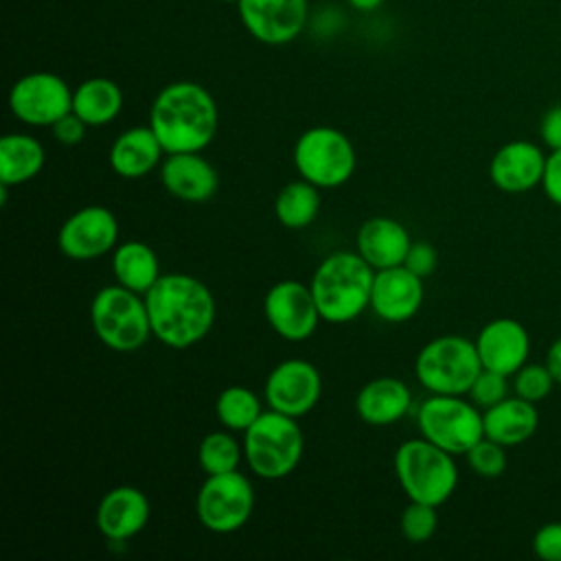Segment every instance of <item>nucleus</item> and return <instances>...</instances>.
<instances>
[{
    "mask_svg": "<svg viewBox=\"0 0 561 561\" xmlns=\"http://www.w3.org/2000/svg\"><path fill=\"white\" fill-rule=\"evenodd\" d=\"M57 245L72 261H92L118 245V219L99 204L77 208L59 226Z\"/></svg>",
    "mask_w": 561,
    "mask_h": 561,
    "instance_id": "4468645a",
    "label": "nucleus"
},
{
    "mask_svg": "<svg viewBox=\"0 0 561 561\" xmlns=\"http://www.w3.org/2000/svg\"><path fill=\"white\" fill-rule=\"evenodd\" d=\"M412 408L408 383L397 377H377L364 383L355 397V412L366 425L386 427L401 421Z\"/></svg>",
    "mask_w": 561,
    "mask_h": 561,
    "instance_id": "5701e85b",
    "label": "nucleus"
},
{
    "mask_svg": "<svg viewBox=\"0 0 561 561\" xmlns=\"http://www.w3.org/2000/svg\"><path fill=\"white\" fill-rule=\"evenodd\" d=\"M167 151L162 149L153 129L147 127H129L116 136L110 147L107 160L116 175L125 180H138L149 175L160 167Z\"/></svg>",
    "mask_w": 561,
    "mask_h": 561,
    "instance_id": "4be33fe9",
    "label": "nucleus"
},
{
    "mask_svg": "<svg viewBox=\"0 0 561 561\" xmlns=\"http://www.w3.org/2000/svg\"><path fill=\"white\" fill-rule=\"evenodd\" d=\"M546 158L548 156H543L535 142L511 140L493 153L489 162V178L502 193H526L541 184Z\"/></svg>",
    "mask_w": 561,
    "mask_h": 561,
    "instance_id": "6ab92c4d",
    "label": "nucleus"
},
{
    "mask_svg": "<svg viewBox=\"0 0 561 561\" xmlns=\"http://www.w3.org/2000/svg\"><path fill=\"white\" fill-rule=\"evenodd\" d=\"M554 377L550 375L546 364H524L515 375H513V390L517 397L526 401H541L550 394L554 386Z\"/></svg>",
    "mask_w": 561,
    "mask_h": 561,
    "instance_id": "473e14b6",
    "label": "nucleus"
},
{
    "mask_svg": "<svg viewBox=\"0 0 561 561\" xmlns=\"http://www.w3.org/2000/svg\"><path fill=\"white\" fill-rule=\"evenodd\" d=\"M44 162L46 151L35 136L13 131L0 138V184H26L39 175Z\"/></svg>",
    "mask_w": 561,
    "mask_h": 561,
    "instance_id": "a878e982",
    "label": "nucleus"
},
{
    "mask_svg": "<svg viewBox=\"0 0 561 561\" xmlns=\"http://www.w3.org/2000/svg\"><path fill=\"white\" fill-rule=\"evenodd\" d=\"M112 274L118 285L145 296L162 276L160 259L142 241H123L112 250Z\"/></svg>",
    "mask_w": 561,
    "mask_h": 561,
    "instance_id": "393cba45",
    "label": "nucleus"
},
{
    "mask_svg": "<svg viewBox=\"0 0 561 561\" xmlns=\"http://www.w3.org/2000/svg\"><path fill=\"white\" fill-rule=\"evenodd\" d=\"M506 447L482 436L467 454V462L471 471L480 478H500L506 471Z\"/></svg>",
    "mask_w": 561,
    "mask_h": 561,
    "instance_id": "2f4dec72",
    "label": "nucleus"
},
{
    "mask_svg": "<svg viewBox=\"0 0 561 561\" xmlns=\"http://www.w3.org/2000/svg\"><path fill=\"white\" fill-rule=\"evenodd\" d=\"M263 316L272 331L287 342L309 340L322 320L311 287L291 278L278 280L267 289Z\"/></svg>",
    "mask_w": 561,
    "mask_h": 561,
    "instance_id": "f8f14e48",
    "label": "nucleus"
},
{
    "mask_svg": "<svg viewBox=\"0 0 561 561\" xmlns=\"http://www.w3.org/2000/svg\"><path fill=\"white\" fill-rule=\"evenodd\" d=\"M506 375L502 373H495V370H489V368H482L478 373V377L473 379L471 388H469V399L480 408V410H486L495 403H500L502 399L508 397V383H506Z\"/></svg>",
    "mask_w": 561,
    "mask_h": 561,
    "instance_id": "72a5a7b5",
    "label": "nucleus"
},
{
    "mask_svg": "<svg viewBox=\"0 0 561 561\" xmlns=\"http://www.w3.org/2000/svg\"><path fill=\"white\" fill-rule=\"evenodd\" d=\"M9 110L31 127H53V123L72 110V92L53 72H31L13 83Z\"/></svg>",
    "mask_w": 561,
    "mask_h": 561,
    "instance_id": "9b49d317",
    "label": "nucleus"
},
{
    "mask_svg": "<svg viewBox=\"0 0 561 561\" xmlns=\"http://www.w3.org/2000/svg\"><path fill=\"white\" fill-rule=\"evenodd\" d=\"M305 449L298 419L263 410L261 416L243 432V456L250 471L263 480L287 478L300 462Z\"/></svg>",
    "mask_w": 561,
    "mask_h": 561,
    "instance_id": "20e7f679",
    "label": "nucleus"
},
{
    "mask_svg": "<svg viewBox=\"0 0 561 561\" xmlns=\"http://www.w3.org/2000/svg\"><path fill=\"white\" fill-rule=\"evenodd\" d=\"M254 511L252 482L237 469L206 476L195 497L199 524L217 535L241 530Z\"/></svg>",
    "mask_w": 561,
    "mask_h": 561,
    "instance_id": "9d476101",
    "label": "nucleus"
},
{
    "mask_svg": "<svg viewBox=\"0 0 561 561\" xmlns=\"http://www.w3.org/2000/svg\"><path fill=\"white\" fill-rule=\"evenodd\" d=\"M543 193L550 202L561 206V149L552 151L546 158V169H543V180H541Z\"/></svg>",
    "mask_w": 561,
    "mask_h": 561,
    "instance_id": "4c0bfd02",
    "label": "nucleus"
},
{
    "mask_svg": "<svg viewBox=\"0 0 561 561\" xmlns=\"http://www.w3.org/2000/svg\"><path fill=\"white\" fill-rule=\"evenodd\" d=\"M423 296V278L410 272L405 265H394L375 272L370 309L379 320L399 324L412 320L419 313Z\"/></svg>",
    "mask_w": 561,
    "mask_h": 561,
    "instance_id": "2eb2a0df",
    "label": "nucleus"
},
{
    "mask_svg": "<svg viewBox=\"0 0 561 561\" xmlns=\"http://www.w3.org/2000/svg\"><path fill=\"white\" fill-rule=\"evenodd\" d=\"M294 167L302 180L318 188H337L353 178L357 153L344 131L316 125L298 136L294 145Z\"/></svg>",
    "mask_w": 561,
    "mask_h": 561,
    "instance_id": "6e6552de",
    "label": "nucleus"
},
{
    "mask_svg": "<svg viewBox=\"0 0 561 561\" xmlns=\"http://www.w3.org/2000/svg\"><path fill=\"white\" fill-rule=\"evenodd\" d=\"M543 364L548 366V370H550V375L554 377V381L561 383V337H557V340L550 344Z\"/></svg>",
    "mask_w": 561,
    "mask_h": 561,
    "instance_id": "ea45409f",
    "label": "nucleus"
},
{
    "mask_svg": "<svg viewBox=\"0 0 561 561\" xmlns=\"http://www.w3.org/2000/svg\"><path fill=\"white\" fill-rule=\"evenodd\" d=\"M160 182L171 197L188 204L208 202L219 188L217 169L202 151L167 153L160 162Z\"/></svg>",
    "mask_w": 561,
    "mask_h": 561,
    "instance_id": "a211bd4d",
    "label": "nucleus"
},
{
    "mask_svg": "<svg viewBox=\"0 0 561 561\" xmlns=\"http://www.w3.org/2000/svg\"><path fill=\"white\" fill-rule=\"evenodd\" d=\"M392 467L403 493L414 502L440 506L458 484L454 456L423 436L401 443L394 451Z\"/></svg>",
    "mask_w": 561,
    "mask_h": 561,
    "instance_id": "39448f33",
    "label": "nucleus"
},
{
    "mask_svg": "<svg viewBox=\"0 0 561 561\" xmlns=\"http://www.w3.org/2000/svg\"><path fill=\"white\" fill-rule=\"evenodd\" d=\"M145 305L151 335L169 348H188L202 342L217 316L213 291L184 272L162 274L145 294Z\"/></svg>",
    "mask_w": 561,
    "mask_h": 561,
    "instance_id": "f257e3e1",
    "label": "nucleus"
},
{
    "mask_svg": "<svg viewBox=\"0 0 561 561\" xmlns=\"http://www.w3.org/2000/svg\"><path fill=\"white\" fill-rule=\"evenodd\" d=\"M355 245L359 256L377 272L403 265L412 239L401 221L392 217H370L359 226Z\"/></svg>",
    "mask_w": 561,
    "mask_h": 561,
    "instance_id": "412c9836",
    "label": "nucleus"
},
{
    "mask_svg": "<svg viewBox=\"0 0 561 561\" xmlns=\"http://www.w3.org/2000/svg\"><path fill=\"white\" fill-rule=\"evenodd\" d=\"M482 425L486 438L504 447H515L535 434L539 425V412L533 401L515 394L486 408L482 412Z\"/></svg>",
    "mask_w": 561,
    "mask_h": 561,
    "instance_id": "b1692460",
    "label": "nucleus"
},
{
    "mask_svg": "<svg viewBox=\"0 0 561 561\" xmlns=\"http://www.w3.org/2000/svg\"><path fill=\"white\" fill-rule=\"evenodd\" d=\"M243 458V445L232 436L230 430L208 432L197 447V462L206 476L237 471Z\"/></svg>",
    "mask_w": 561,
    "mask_h": 561,
    "instance_id": "c756f323",
    "label": "nucleus"
},
{
    "mask_svg": "<svg viewBox=\"0 0 561 561\" xmlns=\"http://www.w3.org/2000/svg\"><path fill=\"white\" fill-rule=\"evenodd\" d=\"M320 213V188L307 180L287 182L276 199L274 215L289 230H302L316 221Z\"/></svg>",
    "mask_w": 561,
    "mask_h": 561,
    "instance_id": "cd10ccee",
    "label": "nucleus"
},
{
    "mask_svg": "<svg viewBox=\"0 0 561 561\" xmlns=\"http://www.w3.org/2000/svg\"><path fill=\"white\" fill-rule=\"evenodd\" d=\"M416 427L451 456H465L484 436L480 408L462 394H430L419 405Z\"/></svg>",
    "mask_w": 561,
    "mask_h": 561,
    "instance_id": "1a4fd4ad",
    "label": "nucleus"
},
{
    "mask_svg": "<svg viewBox=\"0 0 561 561\" xmlns=\"http://www.w3.org/2000/svg\"><path fill=\"white\" fill-rule=\"evenodd\" d=\"M217 125L215 99L193 81L164 85L149 110V127L167 153L204 151L213 142Z\"/></svg>",
    "mask_w": 561,
    "mask_h": 561,
    "instance_id": "f03ea898",
    "label": "nucleus"
},
{
    "mask_svg": "<svg viewBox=\"0 0 561 561\" xmlns=\"http://www.w3.org/2000/svg\"><path fill=\"white\" fill-rule=\"evenodd\" d=\"M123 110L121 88L105 77H94L79 83L72 92V112L85 121L88 127L112 123Z\"/></svg>",
    "mask_w": 561,
    "mask_h": 561,
    "instance_id": "bb28decb",
    "label": "nucleus"
},
{
    "mask_svg": "<svg viewBox=\"0 0 561 561\" xmlns=\"http://www.w3.org/2000/svg\"><path fill=\"white\" fill-rule=\"evenodd\" d=\"M539 134L546 147H550L552 151L561 149V105H554L543 114Z\"/></svg>",
    "mask_w": 561,
    "mask_h": 561,
    "instance_id": "58836bf2",
    "label": "nucleus"
},
{
    "mask_svg": "<svg viewBox=\"0 0 561 561\" xmlns=\"http://www.w3.org/2000/svg\"><path fill=\"white\" fill-rule=\"evenodd\" d=\"M533 550L543 561H561V522L539 526L533 537Z\"/></svg>",
    "mask_w": 561,
    "mask_h": 561,
    "instance_id": "f704fd0d",
    "label": "nucleus"
},
{
    "mask_svg": "<svg viewBox=\"0 0 561 561\" xmlns=\"http://www.w3.org/2000/svg\"><path fill=\"white\" fill-rule=\"evenodd\" d=\"M224 2H239V0H224Z\"/></svg>",
    "mask_w": 561,
    "mask_h": 561,
    "instance_id": "79ce46f5",
    "label": "nucleus"
},
{
    "mask_svg": "<svg viewBox=\"0 0 561 561\" xmlns=\"http://www.w3.org/2000/svg\"><path fill=\"white\" fill-rule=\"evenodd\" d=\"M322 394L320 370L300 357L278 362L265 379L263 397L267 408L300 419L309 414Z\"/></svg>",
    "mask_w": 561,
    "mask_h": 561,
    "instance_id": "ddd939ff",
    "label": "nucleus"
},
{
    "mask_svg": "<svg viewBox=\"0 0 561 561\" xmlns=\"http://www.w3.org/2000/svg\"><path fill=\"white\" fill-rule=\"evenodd\" d=\"M436 508L438 506L410 500V504L401 511V517H399L401 535L410 543H423V541L432 539V535L438 528V513H436Z\"/></svg>",
    "mask_w": 561,
    "mask_h": 561,
    "instance_id": "7c9ffc66",
    "label": "nucleus"
},
{
    "mask_svg": "<svg viewBox=\"0 0 561 561\" xmlns=\"http://www.w3.org/2000/svg\"><path fill=\"white\" fill-rule=\"evenodd\" d=\"M480 370L476 342L451 333L430 340L414 359V375L430 394H467Z\"/></svg>",
    "mask_w": 561,
    "mask_h": 561,
    "instance_id": "0eeeda50",
    "label": "nucleus"
},
{
    "mask_svg": "<svg viewBox=\"0 0 561 561\" xmlns=\"http://www.w3.org/2000/svg\"><path fill=\"white\" fill-rule=\"evenodd\" d=\"M473 342L482 368L502 373L506 377L515 375L526 364L530 351L528 331L515 318H495L486 322Z\"/></svg>",
    "mask_w": 561,
    "mask_h": 561,
    "instance_id": "f3484780",
    "label": "nucleus"
},
{
    "mask_svg": "<svg viewBox=\"0 0 561 561\" xmlns=\"http://www.w3.org/2000/svg\"><path fill=\"white\" fill-rule=\"evenodd\" d=\"M375 270L359 252L340 250L320 261L311 276V294L320 318L329 324H346L370 307Z\"/></svg>",
    "mask_w": 561,
    "mask_h": 561,
    "instance_id": "7ed1b4c3",
    "label": "nucleus"
},
{
    "mask_svg": "<svg viewBox=\"0 0 561 561\" xmlns=\"http://www.w3.org/2000/svg\"><path fill=\"white\" fill-rule=\"evenodd\" d=\"M94 335L116 353H131L145 346L151 335L145 296L123 285L101 287L90 302Z\"/></svg>",
    "mask_w": 561,
    "mask_h": 561,
    "instance_id": "423d86ee",
    "label": "nucleus"
},
{
    "mask_svg": "<svg viewBox=\"0 0 561 561\" xmlns=\"http://www.w3.org/2000/svg\"><path fill=\"white\" fill-rule=\"evenodd\" d=\"M243 26L263 44H287L305 26L307 0H239Z\"/></svg>",
    "mask_w": 561,
    "mask_h": 561,
    "instance_id": "dca6fc26",
    "label": "nucleus"
},
{
    "mask_svg": "<svg viewBox=\"0 0 561 561\" xmlns=\"http://www.w3.org/2000/svg\"><path fill=\"white\" fill-rule=\"evenodd\" d=\"M355 9H359V11H373V9H377L379 4H381V0H348Z\"/></svg>",
    "mask_w": 561,
    "mask_h": 561,
    "instance_id": "a19ab883",
    "label": "nucleus"
},
{
    "mask_svg": "<svg viewBox=\"0 0 561 561\" xmlns=\"http://www.w3.org/2000/svg\"><path fill=\"white\" fill-rule=\"evenodd\" d=\"M261 399L245 386H228L215 401L217 421L230 432H245L261 416Z\"/></svg>",
    "mask_w": 561,
    "mask_h": 561,
    "instance_id": "c85d7f7f",
    "label": "nucleus"
},
{
    "mask_svg": "<svg viewBox=\"0 0 561 561\" xmlns=\"http://www.w3.org/2000/svg\"><path fill=\"white\" fill-rule=\"evenodd\" d=\"M149 500L131 484L110 489L96 506V528L110 541H127L149 522Z\"/></svg>",
    "mask_w": 561,
    "mask_h": 561,
    "instance_id": "aec40b11",
    "label": "nucleus"
},
{
    "mask_svg": "<svg viewBox=\"0 0 561 561\" xmlns=\"http://www.w3.org/2000/svg\"><path fill=\"white\" fill-rule=\"evenodd\" d=\"M403 265L410 272H414L416 276L425 278V276H430L436 270L438 254H436L432 243H427V241H412V245H410V250L405 254Z\"/></svg>",
    "mask_w": 561,
    "mask_h": 561,
    "instance_id": "c9c22d12",
    "label": "nucleus"
},
{
    "mask_svg": "<svg viewBox=\"0 0 561 561\" xmlns=\"http://www.w3.org/2000/svg\"><path fill=\"white\" fill-rule=\"evenodd\" d=\"M53 136L59 145H66V147H75L79 145L83 138H85V131H88V125L81 116H77L72 110L68 114H64L57 123H53Z\"/></svg>",
    "mask_w": 561,
    "mask_h": 561,
    "instance_id": "e433bc0d",
    "label": "nucleus"
}]
</instances>
